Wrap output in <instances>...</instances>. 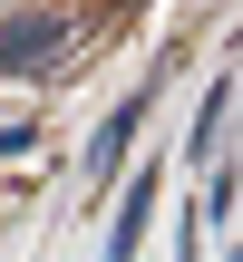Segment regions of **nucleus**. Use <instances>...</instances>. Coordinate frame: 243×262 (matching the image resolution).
<instances>
[{
    "instance_id": "obj_6",
    "label": "nucleus",
    "mask_w": 243,
    "mask_h": 262,
    "mask_svg": "<svg viewBox=\"0 0 243 262\" xmlns=\"http://www.w3.org/2000/svg\"><path fill=\"white\" fill-rule=\"evenodd\" d=\"M39 146V126H0V156H29Z\"/></svg>"
},
{
    "instance_id": "obj_2",
    "label": "nucleus",
    "mask_w": 243,
    "mask_h": 262,
    "mask_svg": "<svg viewBox=\"0 0 243 262\" xmlns=\"http://www.w3.org/2000/svg\"><path fill=\"white\" fill-rule=\"evenodd\" d=\"M156 185H166V165L127 175V204H117V224H107V262H136V243H146V214H156Z\"/></svg>"
},
{
    "instance_id": "obj_1",
    "label": "nucleus",
    "mask_w": 243,
    "mask_h": 262,
    "mask_svg": "<svg viewBox=\"0 0 243 262\" xmlns=\"http://www.w3.org/2000/svg\"><path fill=\"white\" fill-rule=\"evenodd\" d=\"M68 49H78V29H68L58 10H10V19H0V68H19V78L68 68Z\"/></svg>"
},
{
    "instance_id": "obj_4",
    "label": "nucleus",
    "mask_w": 243,
    "mask_h": 262,
    "mask_svg": "<svg viewBox=\"0 0 243 262\" xmlns=\"http://www.w3.org/2000/svg\"><path fill=\"white\" fill-rule=\"evenodd\" d=\"M224 117H234V88L214 78V88H205V107H195V156H205V165H214V146H224Z\"/></svg>"
},
{
    "instance_id": "obj_3",
    "label": "nucleus",
    "mask_w": 243,
    "mask_h": 262,
    "mask_svg": "<svg viewBox=\"0 0 243 262\" xmlns=\"http://www.w3.org/2000/svg\"><path fill=\"white\" fill-rule=\"evenodd\" d=\"M136 117H146V97H127V107H107V126H97V146H88V175H117V156H127V136H136Z\"/></svg>"
},
{
    "instance_id": "obj_5",
    "label": "nucleus",
    "mask_w": 243,
    "mask_h": 262,
    "mask_svg": "<svg viewBox=\"0 0 243 262\" xmlns=\"http://www.w3.org/2000/svg\"><path fill=\"white\" fill-rule=\"evenodd\" d=\"M234 185H243L234 165H224V175H214V185H205V224H224V214H234Z\"/></svg>"
}]
</instances>
